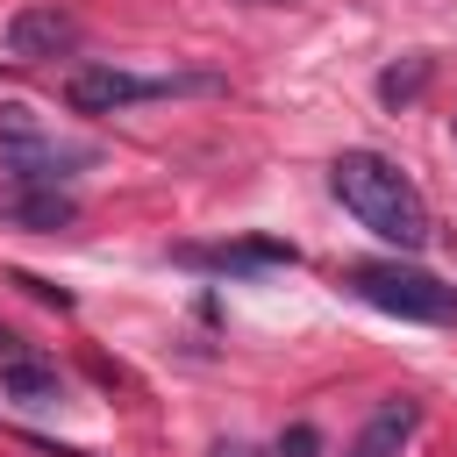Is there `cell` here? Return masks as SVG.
Instances as JSON below:
<instances>
[{
    "label": "cell",
    "mask_w": 457,
    "mask_h": 457,
    "mask_svg": "<svg viewBox=\"0 0 457 457\" xmlns=\"http://www.w3.org/2000/svg\"><path fill=\"white\" fill-rule=\"evenodd\" d=\"M328 186H336V200H343L378 243H393L400 257L428 243V200H421V186H414L393 157H378V150H343V157L328 164Z\"/></svg>",
    "instance_id": "1"
},
{
    "label": "cell",
    "mask_w": 457,
    "mask_h": 457,
    "mask_svg": "<svg viewBox=\"0 0 457 457\" xmlns=\"http://www.w3.org/2000/svg\"><path fill=\"white\" fill-rule=\"evenodd\" d=\"M0 157H7V179H14V186H71V179L93 164L86 143L57 136V129H50L43 114H29V107H0Z\"/></svg>",
    "instance_id": "2"
},
{
    "label": "cell",
    "mask_w": 457,
    "mask_h": 457,
    "mask_svg": "<svg viewBox=\"0 0 457 457\" xmlns=\"http://www.w3.org/2000/svg\"><path fill=\"white\" fill-rule=\"evenodd\" d=\"M343 286H350L364 307L400 314V321H457V286H443V278H428V271H414V264H400V257L350 264Z\"/></svg>",
    "instance_id": "3"
},
{
    "label": "cell",
    "mask_w": 457,
    "mask_h": 457,
    "mask_svg": "<svg viewBox=\"0 0 457 457\" xmlns=\"http://www.w3.org/2000/svg\"><path fill=\"white\" fill-rule=\"evenodd\" d=\"M171 93H221L214 71H121V64H79L64 79V100L79 114H114V107H143V100H171Z\"/></svg>",
    "instance_id": "4"
},
{
    "label": "cell",
    "mask_w": 457,
    "mask_h": 457,
    "mask_svg": "<svg viewBox=\"0 0 457 457\" xmlns=\"http://www.w3.org/2000/svg\"><path fill=\"white\" fill-rule=\"evenodd\" d=\"M79 43H86V29H79L71 7H14L7 14V57H21V64L71 57Z\"/></svg>",
    "instance_id": "5"
},
{
    "label": "cell",
    "mask_w": 457,
    "mask_h": 457,
    "mask_svg": "<svg viewBox=\"0 0 457 457\" xmlns=\"http://www.w3.org/2000/svg\"><path fill=\"white\" fill-rule=\"evenodd\" d=\"M71 214H79V200H71L64 186H14V179H7V193H0V221H7V228L57 236V228H71Z\"/></svg>",
    "instance_id": "6"
},
{
    "label": "cell",
    "mask_w": 457,
    "mask_h": 457,
    "mask_svg": "<svg viewBox=\"0 0 457 457\" xmlns=\"http://www.w3.org/2000/svg\"><path fill=\"white\" fill-rule=\"evenodd\" d=\"M414 428H421V400H407V393H393V400H378V407H371V421L357 428V443H350V457H400Z\"/></svg>",
    "instance_id": "7"
},
{
    "label": "cell",
    "mask_w": 457,
    "mask_h": 457,
    "mask_svg": "<svg viewBox=\"0 0 457 457\" xmlns=\"http://www.w3.org/2000/svg\"><path fill=\"white\" fill-rule=\"evenodd\" d=\"M0 393L21 400V407H57L64 400V378H57V364L43 350H29V357H7L0 364Z\"/></svg>",
    "instance_id": "8"
},
{
    "label": "cell",
    "mask_w": 457,
    "mask_h": 457,
    "mask_svg": "<svg viewBox=\"0 0 457 457\" xmlns=\"http://www.w3.org/2000/svg\"><path fill=\"white\" fill-rule=\"evenodd\" d=\"M179 264H207V271H264V264H293L286 243H221V250H179Z\"/></svg>",
    "instance_id": "9"
},
{
    "label": "cell",
    "mask_w": 457,
    "mask_h": 457,
    "mask_svg": "<svg viewBox=\"0 0 457 457\" xmlns=\"http://www.w3.org/2000/svg\"><path fill=\"white\" fill-rule=\"evenodd\" d=\"M421 86H428V57H407V64H393V71L378 79V100H386V107H407Z\"/></svg>",
    "instance_id": "10"
},
{
    "label": "cell",
    "mask_w": 457,
    "mask_h": 457,
    "mask_svg": "<svg viewBox=\"0 0 457 457\" xmlns=\"http://www.w3.org/2000/svg\"><path fill=\"white\" fill-rule=\"evenodd\" d=\"M271 457H321V428H307V421H300V428H286Z\"/></svg>",
    "instance_id": "11"
},
{
    "label": "cell",
    "mask_w": 457,
    "mask_h": 457,
    "mask_svg": "<svg viewBox=\"0 0 457 457\" xmlns=\"http://www.w3.org/2000/svg\"><path fill=\"white\" fill-rule=\"evenodd\" d=\"M14 286H21V293H36L43 307H71V293H64V286H50V278H36V271H14Z\"/></svg>",
    "instance_id": "12"
},
{
    "label": "cell",
    "mask_w": 457,
    "mask_h": 457,
    "mask_svg": "<svg viewBox=\"0 0 457 457\" xmlns=\"http://www.w3.org/2000/svg\"><path fill=\"white\" fill-rule=\"evenodd\" d=\"M29 350H36L29 336H14V328H0V364H7V357H29Z\"/></svg>",
    "instance_id": "13"
},
{
    "label": "cell",
    "mask_w": 457,
    "mask_h": 457,
    "mask_svg": "<svg viewBox=\"0 0 457 457\" xmlns=\"http://www.w3.org/2000/svg\"><path fill=\"white\" fill-rule=\"evenodd\" d=\"M207 457H257V450H250V443H236V436H221V443H214Z\"/></svg>",
    "instance_id": "14"
}]
</instances>
